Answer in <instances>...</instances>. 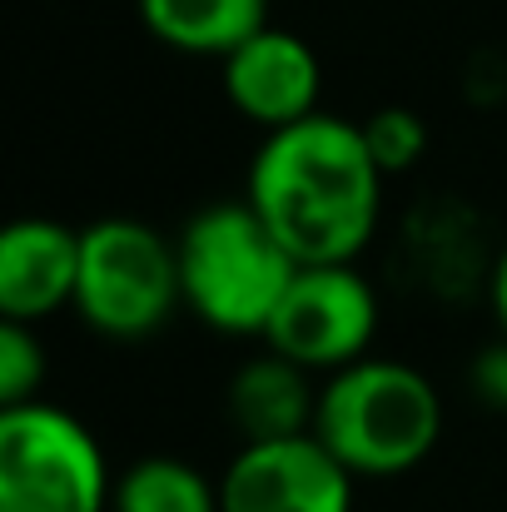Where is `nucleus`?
Here are the masks:
<instances>
[{
  "mask_svg": "<svg viewBox=\"0 0 507 512\" xmlns=\"http://www.w3.org/2000/svg\"><path fill=\"white\" fill-rule=\"evenodd\" d=\"M314 433L358 483L418 473L443 443V393L403 358H358L319 383Z\"/></svg>",
  "mask_w": 507,
  "mask_h": 512,
  "instance_id": "nucleus-2",
  "label": "nucleus"
},
{
  "mask_svg": "<svg viewBox=\"0 0 507 512\" xmlns=\"http://www.w3.org/2000/svg\"><path fill=\"white\" fill-rule=\"evenodd\" d=\"M488 309L498 319V334H507V244L493 254V269H488Z\"/></svg>",
  "mask_w": 507,
  "mask_h": 512,
  "instance_id": "nucleus-17",
  "label": "nucleus"
},
{
  "mask_svg": "<svg viewBox=\"0 0 507 512\" xmlns=\"http://www.w3.org/2000/svg\"><path fill=\"white\" fill-rule=\"evenodd\" d=\"M110 512H224V503H219V478L199 473L189 458L150 453L115 478Z\"/></svg>",
  "mask_w": 507,
  "mask_h": 512,
  "instance_id": "nucleus-13",
  "label": "nucleus"
},
{
  "mask_svg": "<svg viewBox=\"0 0 507 512\" xmlns=\"http://www.w3.org/2000/svg\"><path fill=\"white\" fill-rule=\"evenodd\" d=\"M408 249H413V269L418 279L433 289V294H468L473 284H488V269L493 259H483V244L473 239V224L448 209V204H433L423 214H413L408 224Z\"/></svg>",
  "mask_w": 507,
  "mask_h": 512,
  "instance_id": "nucleus-12",
  "label": "nucleus"
},
{
  "mask_svg": "<svg viewBox=\"0 0 507 512\" xmlns=\"http://www.w3.org/2000/svg\"><path fill=\"white\" fill-rule=\"evenodd\" d=\"M468 388L478 403H488L493 413H507V334L478 348L473 363H468Z\"/></svg>",
  "mask_w": 507,
  "mask_h": 512,
  "instance_id": "nucleus-16",
  "label": "nucleus"
},
{
  "mask_svg": "<svg viewBox=\"0 0 507 512\" xmlns=\"http://www.w3.org/2000/svg\"><path fill=\"white\" fill-rule=\"evenodd\" d=\"M378 289L358 274V264H299L264 343L294 363H304L309 373H338L358 358H368V348L378 339Z\"/></svg>",
  "mask_w": 507,
  "mask_h": 512,
  "instance_id": "nucleus-6",
  "label": "nucleus"
},
{
  "mask_svg": "<svg viewBox=\"0 0 507 512\" xmlns=\"http://www.w3.org/2000/svg\"><path fill=\"white\" fill-rule=\"evenodd\" d=\"M45 368H50V363H45L40 329H35V324L0 319V408L40 398Z\"/></svg>",
  "mask_w": 507,
  "mask_h": 512,
  "instance_id": "nucleus-15",
  "label": "nucleus"
},
{
  "mask_svg": "<svg viewBox=\"0 0 507 512\" xmlns=\"http://www.w3.org/2000/svg\"><path fill=\"white\" fill-rule=\"evenodd\" d=\"M145 30L179 55L224 60L269 25V0H135Z\"/></svg>",
  "mask_w": 507,
  "mask_h": 512,
  "instance_id": "nucleus-11",
  "label": "nucleus"
},
{
  "mask_svg": "<svg viewBox=\"0 0 507 512\" xmlns=\"http://www.w3.org/2000/svg\"><path fill=\"white\" fill-rule=\"evenodd\" d=\"M184 309L179 249L145 219H95L80 229V284L75 314L115 343H140L160 334Z\"/></svg>",
  "mask_w": 507,
  "mask_h": 512,
  "instance_id": "nucleus-4",
  "label": "nucleus"
},
{
  "mask_svg": "<svg viewBox=\"0 0 507 512\" xmlns=\"http://www.w3.org/2000/svg\"><path fill=\"white\" fill-rule=\"evenodd\" d=\"M80 284V229L60 219H15L0 234V319L45 324L75 309Z\"/></svg>",
  "mask_w": 507,
  "mask_h": 512,
  "instance_id": "nucleus-9",
  "label": "nucleus"
},
{
  "mask_svg": "<svg viewBox=\"0 0 507 512\" xmlns=\"http://www.w3.org/2000/svg\"><path fill=\"white\" fill-rule=\"evenodd\" d=\"M319 373H309L304 363L264 348L249 363L234 368L229 388H224V408L229 423L244 443H264V438H294V433H314L319 418Z\"/></svg>",
  "mask_w": 507,
  "mask_h": 512,
  "instance_id": "nucleus-10",
  "label": "nucleus"
},
{
  "mask_svg": "<svg viewBox=\"0 0 507 512\" xmlns=\"http://www.w3.org/2000/svg\"><path fill=\"white\" fill-rule=\"evenodd\" d=\"M363 135H368V150L373 160L383 165V174H408L423 155H428V125L418 110L408 105H383L363 120Z\"/></svg>",
  "mask_w": 507,
  "mask_h": 512,
  "instance_id": "nucleus-14",
  "label": "nucleus"
},
{
  "mask_svg": "<svg viewBox=\"0 0 507 512\" xmlns=\"http://www.w3.org/2000/svg\"><path fill=\"white\" fill-rule=\"evenodd\" d=\"M184 309L224 339H264L299 259L274 239L249 199H224L174 234Z\"/></svg>",
  "mask_w": 507,
  "mask_h": 512,
  "instance_id": "nucleus-3",
  "label": "nucleus"
},
{
  "mask_svg": "<svg viewBox=\"0 0 507 512\" xmlns=\"http://www.w3.org/2000/svg\"><path fill=\"white\" fill-rule=\"evenodd\" d=\"M219 80H224V100L264 135L319 115V95H324L319 50L304 35L279 25H264L239 50H229L219 60Z\"/></svg>",
  "mask_w": 507,
  "mask_h": 512,
  "instance_id": "nucleus-8",
  "label": "nucleus"
},
{
  "mask_svg": "<svg viewBox=\"0 0 507 512\" xmlns=\"http://www.w3.org/2000/svg\"><path fill=\"white\" fill-rule=\"evenodd\" d=\"M224 512H353L358 478L319 433L239 443L219 473Z\"/></svg>",
  "mask_w": 507,
  "mask_h": 512,
  "instance_id": "nucleus-7",
  "label": "nucleus"
},
{
  "mask_svg": "<svg viewBox=\"0 0 507 512\" xmlns=\"http://www.w3.org/2000/svg\"><path fill=\"white\" fill-rule=\"evenodd\" d=\"M115 478L100 438L60 403L0 408V512H110Z\"/></svg>",
  "mask_w": 507,
  "mask_h": 512,
  "instance_id": "nucleus-5",
  "label": "nucleus"
},
{
  "mask_svg": "<svg viewBox=\"0 0 507 512\" xmlns=\"http://www.w3.org/2000/svg\"><path fill=\"white\" fill-rule=\"evenodd\" d=\"M383 179L363 125L319 110L264 135L244 199L299 264H358L383 224Z\"/></svg>",
  "mask_w": 507,
  "mask_h": 512,
  "instance_id": "nucleus-1",
  "label": "nucleus"
}]
</instances>
